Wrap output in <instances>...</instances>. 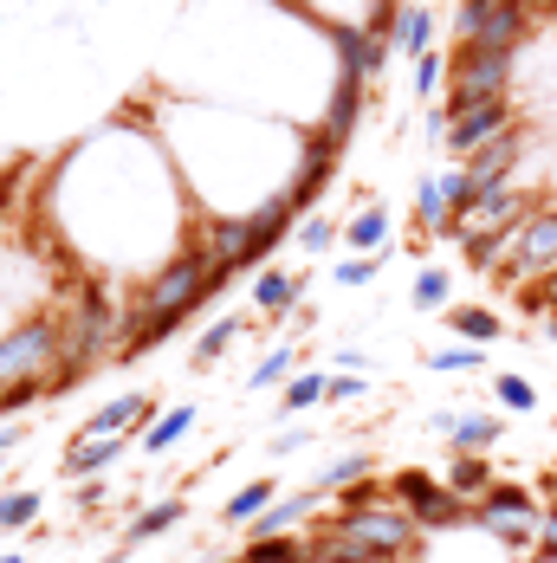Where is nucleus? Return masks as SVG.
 Wrapping results in <instances>:
<instances>
[{"label": "nucleus", "mask_w": 557, "mask_h": 563, "mask_svg": "<svg viewBox=\"0 0 557 563\" xmlns=\"http://www.w3.org/2000/svg\"><path fill=\"white\" fill-rule=\"evenodd\" d=\"M195 428V408H168V415H156V428L143 434V453H163V448H175L182 434Z\"/></svg>", "instance_id": "27"}, {"label": "nucleus", "mask_w": 557, "mask_h": 563, "mask_svg": "<svg viewBox=\"0 0 557 563\" xmlns=\"http://www.w3.org/2000/svg\"><path fill=\"white\" fill-rule=\"evenodd\" d=\"M298 298H305V273H260V279H253V305H260V318H285Z\"/></svg>", "instance_id": "12"}, {"label": "nucleus", "mask_w": 557, "mask_h": 563, "mask_svg": "<svg viewBox=\"0 0 557 563\" xmlns=\"http://www.w3.org/2000/svg\"><path fill=\"white\" fill-rule=\"evenodd\" d=\"M337 240V227L325 221V214H312V221L298 227V246H305V253H325V246H331Z\"/></svg>", "instance_id": "35"}, {"label": "nucleus", "mask_w": 557, "mask_h": 563, "mask_svg": "<svg viewBox=\"0 0 557 563\" xmlns=\"http://www.w3.org/2000/svg\"><path fill=\"white\" fill-rule=\"evenodd\" d=\"M383 260H390V246H383V253H363V260H343V266H337V285H370Z\"/></svg>", "instance_id": "34"}, {"label": "nucleus", "mask_w": 557, "mask_h": 563, "mask_svg": "<svg viewBox=\"0 0 557 563\" xmlns=\"http://www.w3.org/2000/svg\"><path fill=\"white\" fill-rule=\"evenodd\" d=\"M188 518V499H156V506H143L130 525H123V544H143V538H163Z\"/></svg>", "instance_id": "15"}, {"label": "nucleus", "mask_w": 557, "mask_h": 563, "mask_svg": "<svg viewBox=\"0 0 557 563\" xmlns=\"http://www.w3.org/2000/svg\"><path fill=\"white\" fill-rule=\"evenodd\" d=\"M551 428H557V415H551Z\"/></svg>", "instance_id": "47"}, {"label": "nucleus", "mask_w": 557, "mask_h": 563, "mask_svg": "<svg viewBox=\"0 0 557 563\" xmlns=\"http://www.w3.org/2000/svg\"><path fill=\"white\" fill-rule=\"evenodd\" d=\"M7 448H20V428H0V453Z\"/></svg>", "instance_id": "41"}, {"label": "nucleus", "mask_w": 557, "mask_h": 563, "mask_svg": "<svg viewBox=\"0 0 557 563\" xmlns=\"http://www.w3.org/2000/svg\"><path fill=\"white\" fill-rule=\"evenodd\" d=\"M525 163V136L518 130H505V136H493L487 150H473L460 169H467V181H473V201L480 195H493V188H512V169Z\"/></svg>", "instance_id": "5"}, {"label": "nucleus", "mask_w": 557, "mask_h": 563, "mask_svg": "<svg viewBox=\"0 0 557 563\" xmlns=\"http://www.w3.org/2000/svg\"><path fill=\"white\" fill-rule=\"evenodd\" d=\"M40 518V493H7L0 499V531H26Z\"/></svg>", "instance_id": "31"}, {"label": "nucleus", "mask_w": 557, "mask_h": 563, "mask_svg": "<svg viewBox=\"0 0 557 563\" xmlns=\"http://www.w3.org/2000/svg\"><path fill=\"white\" fill-rule=\"evenodd\" d=\"M447 291H454L447 266H422V273H415V291H408V298H415V311H441V305H447Z\"/></svg>", "instance_id": "28"}, {"label": "nucleus", "mask_w": 557, "mask_h": 563, "mask_svg": "<svg viewBox=\"0 0 557 563\" xmlns=\"http://www.w3.org/2000/svg\"><path fill=\"white\" fill-rule=\"evenodd\" d=\"M525 26H532V7H525V0H500V7H493V20L480 26V40H473V46H512V53H518Z\"/></svg>", "instance_id": "14"}, {"label": "nucleus", "mask_w": 557, "mask_h": 563, "mask_svg": "<svg viewBox=\"0 0 557 563\" xmlns=\"http://www.w3.org/2000/svg\"><path fill=\"white\" fill-rule=\"evenodd\" d=\"M325 389H331V376H325V369L292 376V383H285V395H278V408H273V421H292L298 408H318V401H325Z\"/></svg>", "instance_id": "17"}, {"label": "nucleus", "mask_w": 557, "mask_h": 563, "mask_svg": "<svg viewBox=\"0 0 557 563\" xmlns=\"http://www.w3.org/2000/svg\"><path fill=\"white\" fill-rule=\"evenodd\" d=\"M292 363H298V356H292L285 343H278V350H266V356H260V369H253V389H278V383L292 376Z\"/></svg>", "instance_id": "32"}, {"label": "nucleus", "mask_w": 557, "mask_h": 563, "mask_svg": "<svg viewBox=\"0 0 557 563\" xmlns=\"http://www.w3.org/2000/svg\"><path fill=\"white\" fill-rule=\"evenodd\" d=\"M415 227H422V233H447V227H454V214H447L441 181H435V175H422V188H415Z\"/></svg>", "instance_id": "24"}, {"label": "nucleus", "mask_w": 557, "mask_h": 563, "mask_svg": "<svg viewBox=\"0 0 557 563\" xmlns=\"http://www.w3.org/2000/svg\"><path fill=\"white\" fill-rule=\"evenodd\" d=\"M428 369H441V376H473V369H487V350L480 343H441L435 356H422Z\"/></svg>", "instance_id": "26"}, {"label": "nucleus", "mask_w": 557, "mask_h": 563, "mask_svg": "<svg viewBox=\"0 0 557 563\" xmlns=\"http://www.w3.org/2000/svg\"><path fill=\"white\" fill-rule=\"evenodd\" d=\"M117 453H123V434H111V441H85V434H78V441L65 448V460H58V479H72V486H78V479H98Z\"/></svg>", "instance_id": "10"}, {"label": "nucleus", "mask_w": 557, "mask_h": 563, "mask_svg": "<svg viewBox=\"0 0 557 563\" xmlns=\"http://www.w3.org/2000/svg\"><path fill=\"white\" fill-rule=\"evenodd\" d=\"M493 395H500V408H512V415H532V408H538V389H532L525 376H512V369L493 376Z\"/></svg>", "instance_id": "29"}, {"label": "nucleus", "mask_w": 557, "mask_h": 563, "mask_svg": "<svg viewBox=\"0 0 557 563\" xmlns=\"http://www.w3.org/2000/svg\"><path fill=\"white\" fill-rule=\"evenodd\" d=\"M493 7H500V0H460V13H454V40H460V46H473V40H480V26L493 20Z\"/></svg>", "instance_id": "30"}, {"label": "nucleus", "mask_w": 557, "mask_h": 563, "mask_svg": "<svg viewBox=\"0 0 557 563\" xmlns=\"http://www.w3.org/2000/svg\"><path fill=\"white\" fill-rule=\"evenodd\" d=\"M545 338H551V343H557V305H551V318H545Z\"/></svg>", "instance_id": "44"}, {"label": "nucleus", "mask_w": 557, "mask_h": 563, "mask_svg": "<svg viewBox=\"0 0 557 563\" xmlns=\"http://www.w3.org/2000/svg\"><path fill=\"white\" fill-rule=\"evenodd\" d=\"M273 499H278V479H247V486H240V493L221 506V518H227V525H253V518L273 506Z\"/></svg>", "instance_id": "20"}, {"label": "nucleus", "mask_w": 557, "mask_h": 563, "mask_svg": "<svg viewBox=\"0 0 557 563\" xmlns=\"http://www.w3.org/2000/svg\"><path fill=\"white\" fill-rule=\"evenodd\" d=\"M318 531L363 544L376 563H402V558H415V544H422V525L395 506V499H383V506H363V511H331Z\"/></svg>", "instance_id": "1"}, {"label": "nucleus", "mask_w": 557, "mask_h": 563, "mask_svg": "<svg viewBox=\"0 0 557 563\" xmlns=\"http://www.w3.org/2000/svg\"><path fill=\"white\" fill-rule=\"evenodd\" d=\"M305 441H312L305 428H278V434H273V453H298V448H305Z\"/></svg>", "instance_id": "38"}, {"label": "nucleus", "mask_w": 557, "mask_h": 563, "mask_svg": "<svg viewBox=\"0 0 557 563\" xmlns=\"http://www.w3.org/2000/svg\"><path fill=\"white\" fill-rule=\"evenodd\" d=\"M428 428L447 434L454 453H493L500 448V434H505L500 415H454V408H447V415H428Z\"/></svg>", "instance_id": "8"}, {"label": "nucleus", "mask_w": 557, "mask_h": 563, "mask_svg": "<svg viewBox=\"0 0 557 563\" xmlns=\"http://www.w3.org/2000/svg\"><path fill=\"white\" fill-rule=\"evenodd\" d=\"M551 273H557V208H532V221L518 227L512 260L500 266V279L532 285V279H551Z\"/></svg>", "instance_id": "3"}, {"label": "nucleus", "mask_w": 557, "mask_h": 563, "mask_svg": "<svg viewBox=\"0 0 557 563\" xmlns=\"http://www.w3.org/2000/svg\"><path fill=\"white\" fill-rule=\"evenodd\" d=\"M325 401H337V408H343V401H363V376L337 369V376H331V389H325Z\"/></svg>", "instance_id": "37"}, {"label": "nucleus", "mask_w": 557, "mask_h": 563, "mask_svg": "<svg viewBox=\"0 0 557 563\" xmlns=\"http://www.w3.org/2000/svg\"><path fill=\"white\" fill-rule=\"evenodd\" d=\"M363 85L370 78H343L331 98V117H325V130H331L337 143H350V130H357V117H363Z\"/></svg>", "instance_id": "18"}, {"label": "nucleus", "mask_w": 557, "mask_h": 563, "mask_svg": "<svg viewBox=\"0 0 557 563\" xmlns=\"http://www.w3.org/2000/svg\"><path fill=\"white\" fill-rule=\"evenodd\" d=\"M105 563H130V544H117V551H111V558H105Z\"/></svg>", "instance_id": "43"}, {"label": "nucleus", "mask_w": 557, "mask_h": 563, "mask_svg": "<svg viewBox=\"0 0 557 563\" xmlns=\"http://www.w3.org/2000/svg\"><path fill=\"white\" fill-rule=\"evenodd\" d=\"M428 33H435V13H428V7H402V13H395V53H408V58H422L428 53Z\"/></svg>", "instance_id": "21"}, {"label": "nucleus", "mask_w": 557, "mask_h": 563, "mask_svg": "<svg viewBox=\"0 0 557 563\" xmlns=\"http://www.w3.org/2000/svg\"><path fill=\"white\" fill-rule=\"evenodd\" d=\"M447 331H454L460 343H480V350H487V343L505 338V318L487 311V305H454V311H447Z\"/></svg>", "instance_id": "13"}, {"label": "nucleus", "mask_w": 557, "mask_h": 563, "mask_svg": "<svg viewBox=\"0 0 557 563\" xmlns=\"http://www.w3.org/2000/svg\"><path fill=\"white\" fill-rule=\"evenodd\" d=\"M240 331H247V318H221V324H208V331H201V343H195V356H188V363H195V369H215V363H221V350H227V343H240Z\"/></svg>", "instance_id": "25"}, {"label": "nucleus", "mask_w": 557, "mask_h": 563, "mask_svg": "<svg viewBox=\"0 0 557 563\" xmlns=\"http://www.w3.org/2000/svg\"><path fill=\"white\" fill-rule=\"evenodd\" d=\"M441 181V201H447V214L460 221L467 208H473V181H467V169H447V175H435Z\"/></svg>", "instance_id": "33"}, {"label": "nucleus", "mask_w": 557, "mask_h": 563, "mask_svg": "<svg viewBox=\"0 0 557 563\" xmlns=\"http://www.w3.org/2000/svg\"><path fill=\"white\" fill-rule=\"evenodd\" d=\"M357 479H376V453H343V460H331L312 486L331 499V493H343V486H357Z\"/></svg>", "instance_id": "19"}, {"label": "nucleus", "mask_w": 557, "mask_h": 563, "mask_svg": "<svg viewBox=\"0 0 557 563\" xmlns=\"http://www.w3.org/2000/svg\"><path fill=\"white\" fill-rule=\"evenodd\" d=\"M512 46H460V53L447 58V123L454 117H467L473 104H493L505 98V78H512Z\"/></svg>", "instance_id": "2"}, {"label": "nucleus", "mask_w": 557, "mask_h": 563, "mask_svg": "<svg viewBox=\"0 0 557 563\" xmlns=\"http://www.w3.org/2000/svg\"><path fill=\"white\" fill-rule=\"evenodd\" d=\"M532 563H557V531H538V544H532Z\"/></svg>", "instance_id": "39"}, {"label": "nucleus", "mask_w": 557, "mask_h": 563, "mask_svg": "<svg viewBox=\"0 0 557 563\" xmlns=\"http://www.w3.org/2000/svg\"><path fill=\"white\" fill-rule=\"evenodd\" d=\"M480 511H512V518H545V506L525 493V486H512V479H493V493L487 499H473Z\"/></svg>", "instance_id": "23"}, {"label": "nucleus", "mask_w": 557, "mask_h": 563, "mask_svg": "<svg viewBox=\"0 0 557 563\" xmlns=\"http://www.w3.org/2000/svg\"><path fill=\"white\" fill-rule=\"evenodd\" d=\"M85 506H105V486H98V479H78V511Z\"/></svg>", "instance_id": "40"}, {"label": "nucleus", "mask_w": 557, "mask_h": 563, "mask_svg": "<svg viewBox=\"0 0 557 563\" xmlns=\"http://www.w3.org/2000/svg\"><path fill=\"white\" fill-rule=\"evenodd\" d=\"M318 499H325V493H318V486H298V493H292V499H285V493H278L273 506L260 511V518H253V525H247V544H253V538H292V531H298V525H305V511L318 506Z\"/></svg>", "instance_id": "9"}, {"label": "nucleus", "mask_w": 557, "mask_h": 563, "mask_svg": "<svg viewBox=\"0 0 557 563\" xmlns=\"http://www.w3.org/2000/svg\"><path fill=\"white\" fill-rule=\"evenodd\" d=\"M343 246H350V253H383V246H390V208H383V201H370L363 214H350Z\"/></svg>", "instance_id": "16"}, {"label": "nucleus", "mask_w": 557, "mask_h": 563, "mask_svg": "<svg viewBox=\"0 0 557 563\" xmlns=\"http://www.w3.org/2000/svg\"><path fill=\"white\" fill-rule=\"evenodd\" d=\"M337 156H343V143H337L331 130H312V136L298 143V181L285 188V201H292V214H312V201L325 195V181H331Z\"/></svg>", "instance_id": "4"}, {"label": "nucleus", "mask_w": 557, "mask_h": 563, "mask_svg": "<svg viewBox=\"0 0 557 563\" xmlns=\"http://www.w3.org/2000/svg\"><path fill=\"white\" fill-rule=\"evenodd\" d=\"M435 85H441V53L428 46V53L415 58V91H422V98H435Z\"/></svg>", "instance_id": "36"}, {"label": "nucleus", "mask_w": 557, "mask_h": 563, "mask_svg": "<svg viewBox=\"0 0 557 563\" xmlns=\"http://www.w3.org/2000/svg\"><path fill=\"white\" fill-rule=\"evenodd\" d=\"M505 130H518V123H512V98L473 104L467 117H454V123H447V150H454V156L467 163L473 150H487V143H493V136H505Z\"/></svg>", "instance_id": "6"}, {"label": "nucleus", "mask_w": 557, "mask_h": 563, "mask_svg": "<svg viewBox=\"0 0 557 563\" xmlns=\"http://www.w3.org/2000/svg\"><path fill=\"white\" fill-rule=\"evenodd\" d=\"M150 434L156 428V401L150 395H117V401H105L91 421H85V441H111V434Z\"/></svg>", "instance_id": "7"}, {"label": "nucleus", "mask_w": 557, "mask_h": 563, "mask_svg": "<svg viewBox=\"0 0 557 563\" xmlns=\"http://www.w3.org/2000/svg\"><path fill=\"white\" fill-rule=\"evenodd\" d=\"M493 479H500V466H493L487 453H454V460H447V486H454L460 499H487Z\"/></svg>", "instance_id": "11"}, {"label": "nucleus", "mask_w": 557, "mask_h": 563, "mask_svg": "<svg viewBox=\"0 0 557 563\" xmlns=\"http://www.w3.org/2000/svg\"><path fill=\"white\" fill-rule=\"evenodd\" d=\"M0 563H26V558H0Z\"/></svg>", "instance_id": "45"}, {"label": "nucleus", "mask_w": 557, "mask_h": 563, "mask_svg": "<svg viewBox=\"0 0 557 563\" xmlns=\"http://www.w3.org/2000/svg\"><path fill=\"white\" fill-rule=\"evenodd\" d=\"M545 531H557V493H551V506H545Z\"/></svg>", "instance_id": "42"}, {"label": "nucleus", "mask_w": 557, "mask_h": 563, "mask_svg": "<svg viewBox=\"0 0 557 563\" xmlns=\"http://www.w3.org/2000/svg\"><path fill=\"white\" fill-rule=\"evenodd\" d=\"M383 486H390V499L402 511H415L422 499H435V493H441V479H435L428 466H402V473H395V479H383Z\"/></svg>", "instance_id": "22"}, {"label": "nucleus", "mask_w": 557, "mask_h": 563, "mask_svg": "<svg viewBox=\"0 0 557 563\" xmlns=\"http://www.w3.org/2000/svg\"><path fill=\"white\" fill-rule=\"evenodd\" d=\"M551 291H557V273H551Z\"/></svg>", "instance_id": "46"}]
</instances>
